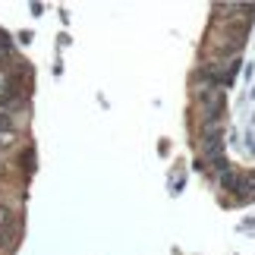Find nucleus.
<instances>
[{
	"mask_svg": "<svg viewBox=\"0 0 255 255\" xmlns=\"http://www.w3.org/2000/svg\"><path fill=\"white\" fill-rule=\"evenodd\" d=\"M9 221H13V214L6 208H0V246L6 243V230H9Z\"/></svg>",
	"mask_w": 255,
	"mask_h": 255,
	"instance_id": "1",
	"label": "nucleus"
},
{
	"mask_svg": "<svg viewBox=\"0 0 255 255\" xmlns=\"http://www.w3.org/2000/svg\"><path fill=\"white\" fill-rule=\"evenodd\" d=\"M6 132H13V117H9V114H3V111H0V139H3V135Z\"/></svg>",
	"mask_w": 255,
	"mask_h": 255,
	"instance_id": "2",
	"label": "nucleus"
},
{
	"mask_svg": "<svg viewBox=\"0 0 255 255\" xmlns=\"http://www.w3.org/2000/svg\"><path fill=\"white\" fill-rule=\"evenodd\" d=\"M3 57H6V51H3V47H0V60H3Z\"/></svg>",
	"mask_w": 255,
	"mask_h": 255,
	"instance_id": "3",
	"label": "nucleus"
}]
</instances>
